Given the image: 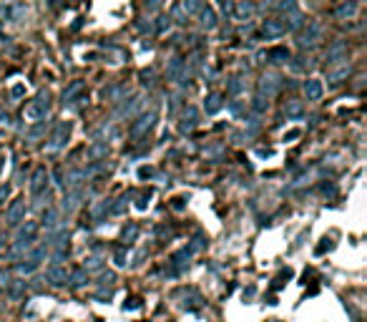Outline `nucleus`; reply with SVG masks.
Here are the masks:
<instances>
[{"mask_svg":"<svg viewBox=\"0 0 367 322\" xmlns=\"http://www.w3.org/2000/svg\"><path fill=\"white\" fill-rule=\"evenodd\" d=\"M48 111H51V98H48L46 91H40L33 104L25 106V116H28V119H33V121H38V124L48 116Z\"/></svg>","mask_w":367,"mask_h":322,"instance_id":"1","label":"nucleus"},{"mask_svg":"<svg viewBox=\"0 0 367 322\" xmlns=\"http://www.w3.org/2000/svg\"><path fill=\"white\" fill-rule=\"evenodd\" d=\"M280 89H282V76H280V73H272V71H269V73H264V76L259 78V83H257L259 98H264V101L272 98Z\"/></svg>","mask_w":367,"mask_h":322,"instance_id":"2","label":"nucleus"},{"mask_svg":"<svg viewBox=\"0 0 367 322\" xmlns=\"http://www.w3.org/2000/svg\"><path fill=\"white\" fill-rule=\"evenodd\" d=\"M319 40H322V23L312 20L310 25H307V31H302V33L297 36V46H299L302 51H307V48H315Z\"/></svg>","mask_w":367,"mask_h":322,"instance_id":"3","label":"nucleus"},{"mask_svg":"<svg viewBox=\"0 0 367 322\" xmlns=\"http://www.w3.org/2000/svg\"><path fill=\"white\" fill-rule=\"evenodd\" d=\"M68 134H70V124H68V121H58L46 149H48V151H61L63 146H66V141H68Z\"/></svg>","mask_w":367,"mask_h":322,"instance_id":"4","label":"nucleus"},{"mask_svg":"<svg viewBox=\"0 0 367 322\" xmlns=\"http://www.w3.org/2000/svg\"><path fill=\"white\" fill-rule=\"evenodd\" d=\"M345 58H347V43H345L342 38L332 40V46L327 48V55H325V61H327L330 66H337V63H342Z\"/></svg>","mask_w":367,"mask_h":322,"instance_id":"5","label":"nucleus"},{"mask_svg":"<svg viewBox=\"0 0 367 322\" xmlns=\"http://www.w3.org/2000/svg\"><path fill=\"white\" fill-rule=\"evenodd\" d=\"M156 126V111H149V113H143L141 119L134 124V128H131V134H134V139H141L146 136L149 131Z\"/></svg>","mask_w":367,"mask_h":322,"instance_id":"6","label":"nucleus"},{"mask_svg":"<svg viewBox=\"0 0 367 322\" xmlns=\"http://www.w3.org/2000/svg\"><path fill=\"white\" fill-rule=\"evenodd\" d=\"M141 106H143V98L141 96H131L128 101L123 98V104L116 108V119H131V116H134Z\"/></svg>","mask_w":367,"mask_h":322,"instance_id":"7","label":"nucleus"},{"mask_svg":"<svg viewBox=\"0 0 367 322\" xmlns=\"http://www.w3.org/2000/svg\"><path fill=\"white\" fill-rule=\"evenodd\" d=\"M81 201H83V189H73V192H66V194H63L61 209H63L66 214H70V212H76V209L81 207Z\"/></svg>","mask_w":367,"mask_h":322,"instance_id":"8","label":"nucleus"},{"mask_svg":"<svg viewBox=\"0 0 367 322\" xmlns=\"http://www.w3.org/2000/svg\"><path fill=\"white\" fill-rule=\"evenodd\" d=\"M23 216H25V201H23V199H16V201L8 207L5 222H8L10 227H18V224L23 222Z\"/></svg>","mask_w":367,"mask_h":322,"instance_id":"9","label":"nucleus"},{"mask_svg":"<svg viewBox=\"0 0 367 322\" xmlns=\"http://www.w3.org/2000/svg\"><path fill=\"white\" fill-rule=\"evenodd\" d=\"M199 124V111L194 106H186L184 113H181V124H179V131L181 134H189V131H194Z\"/></svg>","mask_w":367,"mask_h":322,"instance_id":"10","label":"nucleus"},{"mask_svg":"<svg viewBox=\"0 0 367 322\" xmlns=\"http://www.w3.org/2000/svg\"><path fill=\"white\" fill-rule=\"evenodd\" d=\"M31 192H33V197H38V194H43V192H48V174H46V169H38V171L33 174Z\"/></svg>","mask_w":367,"mask_h":322,"instance_id":"11","label":"nucleus"},{"mask_svg":"<svg viewBox=\"0 0 367 322\" xmlns=\"http://www.w3.org/2000/svg\"><path fill=\"white\" fill-rule=\"evenodd\" d=\"M46 280L53 287H63V285H68V272L63 267H48L46 269Z\"/></svg>","mask_w":367,"mask_h":322,"instance_id":"12","label":"nucleus"},{"mask_svg":"<svg viewBox=\"0 0 367 322\" xmlns=\"http://www.w3.org/2000/svg\"><path fill=\"white\" fill-rule=\"evenodd\" d=\"M35 232H38V222H25L18 227L16 239L18 242H35Z\"/></svg>","mask_w":367,"mask_h":322,"instance_id":"13","label":"nucleus"},{"mask_svg":"<svg viewBox=\"0 0 367 322\" xmlns=\"http://www.w3.org/2000/svg\"><path fill=\"white\" fill-rule=\"evenodd\" d=\"M61 224H66V222L61 219V212H58V209H51V207H48L46 212H43V227H46V232L61 227Z\"/></svg>","mask_w":367,"mask_h":322,"instance_id":"14","label":"nucleus"},{"mask_svg":"<svg viewBox=\"0 0 367 322\" xmlns=\"http://www.w3.org/2000/svg\"><path fill=\"white\" fill-rule=\"evenodd\" d=\"M304 93L310 101H319L322 93H325V86H322V81H317V78H310V81H304Z\"/></svg>","mask_w":367,"mask_h":322,"instance_id":"15","label":"nucleus"},{"mask_svg":"<svg viewBox=\"0 0 367 322\" xmlns=\"http://www.w3.org/2000/svg\"><path fill=\"white\" fill-rule=\"evenodd\" d=\"M264 38L267 40H272V38H280V36H284V25L280 23V20H264Z\"/></svg>","mask_w":367,"mask_h":322,"instance_id":"16","label":"nucleus"},{"mask_svg":"<svg viewBox=\"0 0 367 322\" xmlns=\"http://www.w3.org/2000/svg\"><path fill=\"white\" fill-rule=\"evenodd\" d=\"M222 106H224L222 93H209V96H207V101H204V111H207L209 116L219 113V111H222Z\"/></svg>","mask_w":367,"mask_h":322,"instance_id":"17","label":"nucleus"},{"mask_svg":"<svg viewBox=\"0 0 367 322\" xmlns=\"http://www.w3.org/2000/svg\"><path fill=\"white\" fill-rule=\"evenodd\" d=\"M83 89H86V83H83V81H73V83L68 86V89L63 91V104H66V106H70L73 101H76V96H78Z\"/></svg>","mask_w":367,"mask_h":322,"instance_id":"18","label":"nucleus"},{"mask_svg":"<svg viewBox=\"0 0 367 322\" xmlns=\"http://www.w3.org/2000/svg\"><path fill=\"white\" fill-rule=\"evenodd\" d=\"M347 76H350V63H342L340 68H334V71H330V73H327V81H330L332 86H340Z\"/></svg>","mask_w":367,"mask_h":322,"instance_id":"19","label":"nucleus"},{"mask_svg":"<svg viewBox=\"0 0 367 322\" xmlns=\"http://www.w3.org/2000/svg\"><path fill=\"white\" fill-rule=\"evenodd\" d=\"M264 61H269V63H287L289 61V51L287 48H272L264 53Z\"/></svg>","mask_w":367,"mask_h":322,"instance_id":"20","label":"nucleus"},{"mask_svg":"<svg viewBox=\"0 0 367 322\" xmlns=\"http://www.w3.org/2000/svg\"><path fill=\"white\" fill-rule=\"evenodd\" d=\"M284 113H287V119H302V116H304V104H302V101H287V104H284Z\"/></svg>","mask_w":367,"mask_h":322,"instance_id":"21","label":"nucleus"},{"mask_svg":"<svg viewBox=\"0 0 367 322\" xmlns=\"http://www.w3.org/2000/svg\"><path fill=\"white\" fill-rule=\"evenodd\" d=\"M199 23H201V28H207V31H214V28H216V13L211 8H201Z\"/></svg>","mask_w":367,"mask_h":322,"instance_id":"22","label":"nucleus"},{"mask_svg":"<svg viewBox=\"0 0 367 322\" xmlns=\"http://www.w3.org/2000/svg\"><path fill=\"white\" fill-rule=\"evenodd\" d=\"M106 154H108V143L106 141H96L91 149H88V159H93V161L106 159Z\"/></svg>","mask_w":367,"mask_h":322,"instance_id":"23","label":"nucleus"},{"mask_svg":"<svg viewBox=\"0 0 367 322\" xmlns=\"http://www.w3.org/2000/svg\"><path fill=\"white\" fill-rule=\"evenodd\" d=\"M284 25V33L287 31H299V28L304 25V16H302V13H292V16H287V23H282Z\"/></svg>","mask_w":367,"mask_h":322,"instance_id":"24","label":"nucleus"},{"mask_svg":"<svg viewBox=\"0 0 367 322\" xmlns=\"http://www.w3.org/2000/svg\"><path fill=\"white\" fill-rule=\"evenodd\" d=\"M83 262H86V265H83L86 272H98V269H104V262H106V259L98 257V254H88Z\"/></svg>","mask_w":367,"mask_h":322,"instance_id":"25","label":"nucleus"},{"mask_svg":"<svg viewBox=\"0 0 367 322\" xmlns=\"http://www.w3.org/2000/svg\"><path fill=\"white\" fill-rule=\"evenodd\" d=\"M8 287H10V289H8V295H10L13 300H20V297H23V292L28 289V282H25V280H13Z\"/></svg>","mask_w":367,"mask_h":322,"instance_id":"26","label":"nucleus"},{"mask_svg":"<svg viewBox=\"0 0 367 322\" xmlns=\"http://www.w3.org/2000/svg\"><path fill=\"white\" fill-rule=\"evenodd\" d=\"M136 237H139V224H136V222H128V224L123 227V232H121V239H123L126 244H131V242H136Z\"/></svg>","mask_w":367,"mask_h":322,"instance_id":"27","label":"nucleus"},{"mask_svg":"<svg viewBox=\"0 0 367 322\" xmlns=\"http://www.w3.org/2000/svg\"><path fill=\"white\" fill-rule=\"evenodd\" d=\"M126 93H128V91H126V86H113V89L104 91V98L113 101V104H119V101H123V96H126Z\"/></svg>","mask_w":367,"mask_h":322,"instance_id":"28","label":"nucleus"},{"mask_svg":"<svg viewBox=\"0 0 367 322\" xmlns=\"http://www.w3.org/2000/svg\"><path fill=\"white\" fill-rule=\"evenodd\" d=\"M68 282H70L73 287H86V285H88V272H86V269H76L73 274H68Z\"/></svg>","mask_w":367,"mask_h":322,"instance_id":"29","label":"nucleus"},{"mask_svg":"<svg viewBox=\"0 0 367 322\" xmlns=\"http://www.w3.org/2000/svg\"><path fill=\"white\" fill-rule=\"evenodd\" d=\"M246 89V81H242L239 76H234V78H229V83H227V91L231 93V96H239L242 91Z\"/></svg>","mask_w":367,"mask_h":322,"instance_id":"30","label":"nucleus"},{"mask_svg":"<svg viewBox=\"0 0 367 322\" xmlns=\"http://www.w3.org/2000/svg\"><path fill=\"white\" fill-rule=\"evenodd\" d=\"M355 10H357V5H355V3H342L340 8L334 10V16L340 18V20H345V18H352V16H355Z\"/></svg>","mask_w":367,"mask_h":322,"instance_id":"31","label":"nucleus"},{"mask_svg":"<svg viewBox=\"0 0 367 322\" xmlns=\"http://www.w3.org/2000/svg\"><path fill=\"white\" fill-rule=\"evenodd\" d=\"M289 66H292V71L295 73H304L307 68H312V58H295V61H289Z\"/></svg>","mask_w":367,"mask_h":322,"instance_id":"32","label":"nucleus"},{"mask_svg":"<svg viewBox=\"0 0 367 322\" xmlns=\"http://www.w3.org/2000/svg\"><path fill=\"white\" fill-rule=\"evenodd\" d=\"M48 257H51V250H48L46 244H40V247H35V250H31V257H28V259H33L35 265H38V262L48 259Z\"/></svg>","mask_w":367,"mask_h":322,"instance_id":"33","label":"nucleus"},{"mask_svg":"<svg viewBox=\"0 0 367 322\" xmlns=\"http://www.w3.org/2000/svg\"><path fill=\"white\" fill-rule=\"evenodd\" d=\"M106 212H111V204H108V201H98L96 207H93V219H96V224H101V219H104Z\"/></svg>","mask_w":367,"mask_h":322,"instance_id":"34","label":"nucleus"},{"mask_svg":"<svg viewBox=\"0 0 367 322\" xmlns=\"http://www.w3.org/2000/svg\"><path fill=\"white\" fill-rule=\"evenodd\" d=\"M35 269H38V265H35L33 259H20V262H18V272H20V274H33Z\"/></svg>","mask_w":367,"mask_h":322,"instance_id":"35","label":"nucleus"},{"mask_svg":"<svg viewBox=\"0 0 367 322\" xmlns=\"http://www.w3.org/2000/svg\"><path fill=\"white\" fill-rule=\"evenodd\" d=\"M252 10H254L252 3H239L237 5V20H246L249 16H252Z\"/></svg>","mask_w":367,"mask_h":322,"instance_id":"36","label":"nucleus"},{"mask_svg":"<svg viewBox=\"0 0 367 322\" xmlns=\"http://www.w3.org/2000/svg\"><path fill=\"white\" fill-rule=\"evenodd\" d=\"M5 13H8V16H10V20H16V23H20V20H23V16H25V5H13V8H8Z\"/></svg>","mask_w":367,"mask_h":322,"instance_id":"37","label":"nucleus"},{"mask_svg":"<svg viewBox=\"0 0 367 322\" xmlns=\"http://www.w3.org/2000/svg\"><path fill=\"white\" fill-rule=\"evenodd\" d=\"M169 18H171V23H179V25H184V23H186V16H184V10L179 8V3H176V5L171 8V16H169Z\"/></svg>","mask_w":367,"mask_h":322,"instance_id":"38","label":"nucleus"},{"mask_svg":"<svg viewBox=\"0 0 367 322\" xmlns=\"http://www.w3.org/2000/svg\"><path fill=\"white\" fill-rule=\"evenodd\" d=\"M179 8L184 10V16H189V13L201 10V3H192V0H184V3H179Z\"/></svg>","mask_w":367,"mask_h":322,"instance_id":"39","label":"nucleus"},{"mask_svg":"<svg viewBox=\"0 0 367 322\" xmlns=\"http://www.w3.org/2000/svg\"><path fill=\"white\" fill-rule=\"evenodd\" d=\"M267 106H269V104H267V101H264V98H259V96H257V98L252 101V111H254L257 116H262L264 111H267Z\"/></svg>","mask_w":367,"mask_h":322,"instance_id":"40","label":"nucleus"},{"mask_svg":"<svg viewBox=\"0 0 367 322\" xmlns=\"http://www.w3.org/2000/svg\"><path fill=\"white\" fill-rule=\"evenodd\" d=\"M169 28H171V18H169V16H161V18H158V23H156V28H154V31H156V33H166Z\"/></svg>","mask_w":367,"mask_h":322,"instance_id":"41","label":"nucleus"},{"mask_svg":"<svg viewBox=\"0 0 367 322\" xmlns=\"http://www.w3.org/2000/svg\"><path fill=\"white\" fill-rule=\"evenodd\" d=\"M43 134H46V121H40L38 126H33V128H31V134H28V139L35 141V139H40Z\"/></svg>","mask_w":367,"mask_h":322,"instance_id":"42","label":"nucleus"},{"mask_svg":"<svg viewBox=\"0 0 367 322\" xmlns=\"http://www.w3.org/2000/svg\"><path fill=\"white\" fill-rule=\"evenodd\" d=\"M126 207H128V199H126V197H121V199L111 207V212H113V214H123V212H126Z\"/></svg>","mask_w":367,"mask_h":322,"instance_id":"43","label":"nucleus"},{"mask_svg":"<svg viewBox=\"0 0 367 322\" xmlns=\"http://www.w3.org/2000/svg\"><path fill=\"white\" fill-rule=\"evenodd\" d=\"M229 111H231V116H242L244 113V101H231Z\"/></svg>","mask_w":367,"mask_h":322,"instance_id":"44","label":"nucleus"},{"mask_svg":"<svg viewBox=\"0 0 367 322\" xmlns=\"http://www.w3.org/2000/svg\"><path fill=\"white\" fill-rule=\"evenodd\" d=\"M113 280H116L113 272H104V274L98 277V285H101V287H106V285H113Z\"/></svg>","mask_w":367,"mask_h":322,"instance_id":"45","label":"nucleus"},{"mask_svg":"<svg viewBox=\"0 0 367 322\" xmlns=\"http://www.w3.org/2000/svg\"><path fill=\"white\" fill-rule=\"evenodd\" d=\"M113 262H116V267H126V262H128V259H126V254L119 250V252H116V257H113Z\"/></svg>","mask_w":367,"mask_h":322,"instance_id":"46","label":"nucleus"},{"mask_svg":"<svg viewBox=\"0 0 367 322\" xmlns=\"http://www.w3.org/2000/svg\"><path fill=\"white\" fill-rule=\"evenodd\" d=\"M13 280H10V272H5V269H0V287H8Z\"/></svg>","mask_w":367,"mask_h":322,"instance_id":"47","label":"nucleus"},{"mask_svg":"<svg viewBox=\"0 0 367 322\" xmlns=\"http://www.w3.org/2000/svg\"><path fill=\"white\" fill-rule=\"evenodd\" d=\"M139 31H141V33H151V31H154L151 20H141V23H139Z\"/></svg>","mask_w":367,"mask_h":322,"instance_id":"48","label":"nucleus"},{"mask_svg":"<svg viewBox=\"0 0 367 322\" xmlns=\"http://www.w3.org/2000/svg\"><path fill=\"white\" fill-rule=\"evenodd\" d=\"M8 197H10V186H0V204H5Z\"/></svg>","mask_w":367,"mask_h":322,"instance_id":"49","label":"nucleus"},{"mask_svg":"<svg viewBox=\"0 0 367 322\" xmlns=\"http://www.w3.org/2000/svg\"><path fill=\"white\" fill-rule=\"evenodd\" d=\"M280 10H287V13H295V10H297V5H295V3H289V0H287V3H280Z\"/></svg>","mask_w":367,"mask_h":322,"instance_id":"50","label":"nucleus"},{"mask_svg":"<svg viewBox=\"0 0 367 322\" xmlns=\"http://www.w3.org/2000/svg\"><path fill=\"white\" fill-rule=\"evenodd\" d=\"M151 78H154V71H143L141 73V81L143 83H151Z\"/></svg>","mask_w":367,"mask_h":322,"instance_id":"51","label":"nucleus"},{"mask_svg":"<svg viewBox=\"0 0 367 322\" xmlns=\"http://www.w3.org/2000/svg\"><path fill=\"white\" fill-rule=\"evenodd\" d=\"M25 93V89H23V86H13V96H16V98H20Z\"/></svg>","mask_w":367,"mask_h":322,"instance_id":"52","label":"nucleus"},{"mask_svg":"<svg viewBox=\"0 0 367 322\" xmlns=\"http://www.w3.org/2000/svg\"><path fill=\"white\" fill-rule=\"evenodd\" d=\"M53 179H55V184H58V186H63V171H55V174H53Z\"/></svg>","mask_w":367,"mask_h":322,"instance_id":"53","label":"nucleus"},{"mask_svg":"<svg viewBox=\"0 0 367 322\" xmlns=\"http://www.w3.org/2000/svg\"><path fill=\"white\" fill-rule=\"evenodd\" d=\"M287 139H289V141H295V139H299V131H289V134L284 136V141H287Z\"/></svg>","mask_w":367,"mask_h":322,"instance_id":"54","label":"nucleus"},{"mask_svg":"<svg viewBox=\"0 0 367 322\" xmlns=\"http://www.w3.org/2000/svg\"><path fill=\"white\" fill-rule=\"evenodd\" d=\"M8 252V244H3V239H0V257H3Z\"/></svg>","mask_w":367,"mask_h":322,"instance_id":"55","label":"nucleus"},{"mask_svg":"<svg viewBox=\"0 0 367 322\" xmlns=\"http://www.w3.org/2000/svg\"><path fill=\"white\" fill-rule=\"evenodd\" d=\"M0 121H8V111H3V108H0Z\"/></svg>","mask_w":367,"mask_h":322,"instance_id":"56","label":"nucleus"}]
</instances>
